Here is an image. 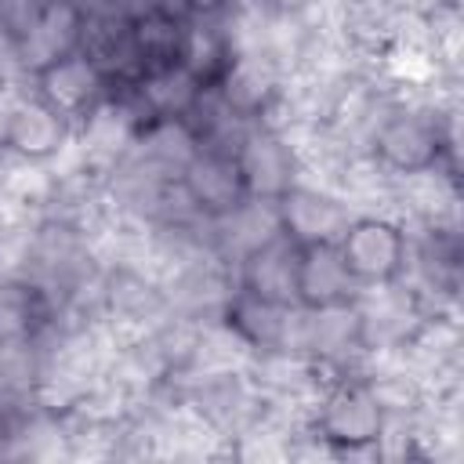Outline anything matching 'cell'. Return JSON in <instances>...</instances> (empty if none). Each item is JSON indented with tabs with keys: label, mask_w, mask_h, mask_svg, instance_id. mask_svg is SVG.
<instances>
[{
	"label": "cell",
	"mask_w": 464,
	"mask_h": 464,
	"mask_svg": "<svg viewBox=\"0 0 464 464\" xmlns=\"http://www.w3.org/2000/svg\"><path fill=\"white\" fill-rule=\"evenodd\" d=\"M453 123H457V109L439 112L431 105L388 102V109L370 130L366 152L373 156L377 167H384L395 178L417 174L428 167H453V156H457Z\"/></svg>",
	"instance_id": "obj_1"
},
{
	"label": "cell",
	"mask_w": 464,
	"mask_h": 464,
	"mask_svg": "<svg viewBox=\"0 0 464 464\" xmlns=\"http://www.w3.org/2000/svg\"><path fill=\"white\" fill-rule=\"evenodd\" d=\"M312 431L337 457H359V453L377 457V439L384 431V413H381L377 399L370 395L366 381L359 373H348L319 395V402L312 410Z\"/></svg>",
	"instance_id": "obj_2"
},
{
	"label": "cell",
	"mask_w": 464,
	"mask_h": 464,
	"mask_svg": "<svg viewBox=\"0 0 464 464\" xmlns=\"http://www.w3.org/2000/svg\"><path fill=\"white\" fill-rule=\"evenodd\" d=\"M337 250L359 286L392 283L410 261V228L384 214H355L341 232Z\"/></svg>",
	"instance_id": "obj_3"
},
{
	"label": "cell",
	"mask_w": 464,
	"mask_h": 464,
	"mask_svg": "<svg viewBox=\"0 0 464 464\" xmlns=\"http://www.w3.org/2000/svg\"><path fill=\"white\" fill-rule=\"evenodd\" d=\"M33 94L51 105L58 116H65L72 127L87 120V112L109 94V80L105 72L83 54V51H69L47 65H40L33 76Z\"/></svg>",
	"instance_id": "obj_4"
},
{
	"label": "cell",
	"mask_w": 464,
	"mask_h": 464,
	"mask_svg": "<svg viewBox=\"0 0 464 464\" xmlns=\"http://www.w3.org/2000/svg\"><path fill=\"white\" fill-rule=\"evenodd\" d=\"M276 218H279V232L294 246H312V243H337L348 221L355 218V210L337 192L297 181L276 199Z\"/></svg>",
	"instance_id": "obj_5"
},
{
	"label": "cell",
	"mask_w": 464,
	"mask_h": 464,
	"mask_svg": "<svg viewBox=\"0 0 464 464\" xmlns=\"http://www.w3.org/2000/svg\"><path fill=\"white\" fill-rule=\"evenodd\" d=\"M232 156H236V167L243 174L250 199L276 203L290 185H297V156L290 141L265 123H250L243 138L236 141Z\"/></svg>",
	"instance_id": "obj_6"
},
{
	"label": "cell",
	"mask_w": 464,
	"mask_h": 464,
	"mask_svg": "<svg viewBox=\"0 0 464 464\" xmlns=\"http://www.w3.org/2000/svg\"><path fill=\"white\" fill-rule=\"evenodd\" d=\"M178 181H181L185 196L192 199V207L199 210V218H207V221H218L250 199L243 174L236 167V156L218 145H199L196 156L181 167Z\"/></svg>",
	"instance_id": "obj_7"
},
{
	"label": "cell",
	"mask_w": 464,
	"mask_h": 464,
	"mask_svg": "<svg viewBox=\"0 0 464 464\" xmlns=\"http://www.w3.org/2000/svg\"><path fill=\"white\" fill-rule=\"evenodd\" d=\"M83 25H87V11L76 0H44L40 11L33 14V22L18 33L25 76H33L40 65H47L69 51H80Z\"/></svg>",
	"instance_id": "obj_8"
},
{
	"label": "cell",
	"mask_w": 464,
	"mask_h": 464,
	"mask_svg": "<svg viewBox=\"0 0 464 464\" xmlns=\"http://www.w3.org/2000/svg\"><path fill=\"white\" fill-rule=\"evenodd\" d=\"M279 87H283V69L268 54H232L214 83V94L228 112L257 123L268 112V105L279 98Z\"/></svg>",
	"instance_id": "obj_9"
},
{
	"label": "cell",
	"mask_w": 464,
	"mask_h": 464,
	"mask_svg": "<svg viewBox=\"0 0 464 464\" xmlns=\"http://www.w3.org/2000/svg\"><path fill=\"white\" fill-rule=\"evenodd\" d=\"M359 283L341 261L337 243H312L297 246L294 261V301L301 308H334L355 297Z\"/></svg>",
	"instance_id": "obj_10"
},
{
	"label": "cell",
	"mask_w": 464,
	"mask_h": 464,
	"mask_svg": "<svg viewBox=\"0 0 464 464\" xmlns=\"http://www.w3.org/2000/svg\"><path fill=\"white\" fill-rule=\"evenodd\" d=\"M294 261H297V246L279 232L232 261V283L257 297L297 304L294 301Z\"/></svg>",
	"instance_id": "obj_11"
},
{
	"label": "cell",
	"mask_w": 464,
	"mask_h": 464,
	"mask_svg": "<svg viewBox=\"0 0 464 464\" xmlns=\"http://www.w3.org/2000/svg\"><path fill=\"white\" fill-rule=\"evenodd\" d=\"M290 312L294 304H279V301H268V297H257L250 290H239L232 286V294L225 297L218 319L254 352H279L283 348V337H286V326H290Z\"/></svg>",
	"instance_id": "obj_12"
},
{
	"label": "cell",
	"mask_w": 464,
	"mask_h": 464,
	"mask_svg": "<svg viewBox=\"0 0 464 464\" xmlns=\"http://www.w3.org/2000/svg\"><path fill=\"white\" fill-rule=\"evenodd\" d=\"M69 138H72V123L29 91L18 105V116H14V127L7 138V152L18 160H29V163H47L69 145Z\"/></svg>",
	"instance_id": "obj_13"
},
{
	"label": "cell",
	"mask_w": 464,
	"mask_h": 464,
	"mask_svg": "<svg viewBox=\"0 0 464 464\" xmlns=\"http://www.w3.org/2000/svg\"><path fill=\"white\" fill-rule=\"evenodd\" d=\"M22 83L25 80H0V152H7V138H11L14 116H18V105L29 94Z\"/></svg>",
	"instance_id": "obj_14"
}]
</instances>
